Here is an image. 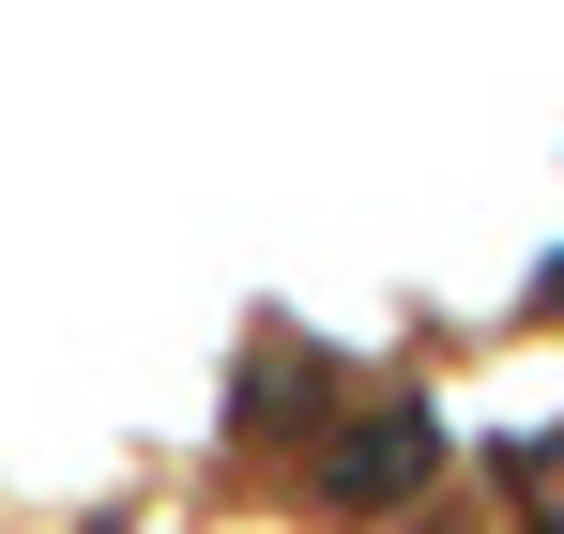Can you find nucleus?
<instances>
[{
	"mask_svg": "<svg viewBox=\"0 0 564 534\" xmlns=\"http://www.w3.org/2000/svg\"><path fill=\"white\" fill-rule=\"evenodd\" d=\"M412 473H427V413H381V428H351V444H336V473H321V489H336V504H381V489H412Z\"/></svg>",
	"mask_w": 564,
	"mask_h": 534,
	"instance_id": "obj_1",
	"label": "nucleus"
}]
</instances>
